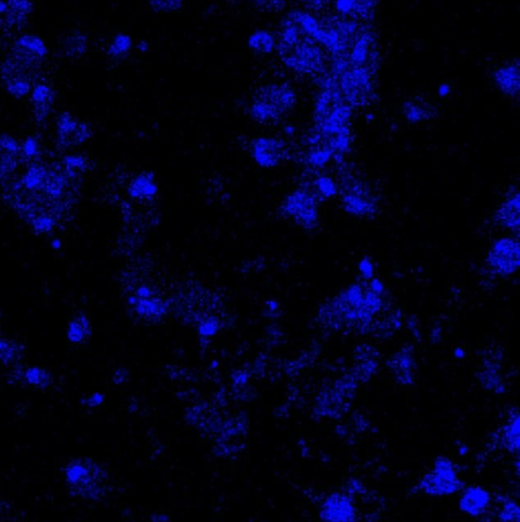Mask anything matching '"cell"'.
Segmentation results:
<instances>
[{
	"label": "cell",
	"mask_w": 520,
	"mask_h": 522,
	"mask_svg": "<svg viewBox=\"0 0 520 522\" xmlns=\"http://www.w3.org/2000/svg\"><path fill=\"white\" fill-rule=\"evenodd\" d=\"M26 378L31 385L38 386V387H45L49 386L50 383L49 374L43 369L34 367V368L28 369L26 373Z\"/></svg>",
	"instance_id": "17"
},
{
	"label": "cell",
	"mask_w": 520,
	"mask_h": 522,
	"mask_svg": "<svg viewBox=\"0 0 520 522\" xmlns=\"http://www.w3.org/2000/svg\"><path fill=\"white\" fill-rule=\"evenodd\" d=\"M296 104V94L287 84H269L260 88L252 102L251 114L255 121L274 125L283 120Z\"/></svg>",
	"instance_id": "3"
},
{
	"label": "cell",
	"mask_w": 520,
	"mask_h": 522,
	"mask_svg": "<svg viewBox=\"0 0 520 522\" xmlns=\"http://www.w3.org/2000/svg\"><path fill=\"white\" fill-rule=\"evenodd\" d=\"M91 323L83 312H78L69 321L66 339L70 344L82 345L91 337Z\"/></svg>",
	"instance_id": "8"
},
{
	"label": "cell",
	"mask_w": 520,
	"mask_h": 522,
	"mask_svg": "<svg viewBox=\"0 0 520 522\" xmlns=\"http://www.w3.org/2000/svg\"><path fill=\"white\" fill-rule=\"evenodd\" d=\"M229 1L235 2V1H238V0H229Z\"/></svg>",
	"instance_id": "18"
},
{
	"label": "cell",
	"mask_w": 520,
	"mask_h": 522,
	"mask_svg": "<svg viewBox=\"0 0 520 522\" xmlns=\"http://www.w3.org/2000/svg\"><path fill=\"white\" fill-rule=\"evenodd\" d=\"M32 2L30 0H9L6 14L7 26H16L23 23L28 14L32 13Z\"/></svg>",
	"instance_id": "12"
},
{
	"label": "cell",
	"mask_w": 520,
	"mask_h": 522,
	"mask_svg": "<svg viewBox=\"0 0 520 522\" xmlns=\"http://www.w3.org/2000/svg\"><path fill=\"white\" fill-rule=\"evenodd\" d=\"M19 149L9 137L0 138V186L13 175L18 166Z\"/></svg>",
	"instance_id": "6"
},
{
	"label": "cell",
	"mask_w": 520,
	"mask_h": 522,
	"mask_svg": "<svg viewBox=\"0 0 520 522\" xmlns=\"http://www.w3.org/2000/svg\"><path fill=\"white\" fill-rule=\"evenodd\" d=\"M31 101L36 120L43 121L49 116L54 106V92L46 85H38L33 91Z\"/></svg>",
	"instance_id": "10"
},
{
	"label": "cell",
	"mask_w": 520,
	"mask_h": 522,
	"mask_svg": "<svg viewBox=\"0 0 520 522\" xmlns=\"http://www.w3.org/2000/svg\"><path fill=\"white\" fill-rule=\"evenodd\" d=\"M346 93L350 100L366 99L371 94V84L369 77L361 71H354L345 79Z\"/></svg>",
	"instance_id": "11"
},
{
	"label": "cell",
	"mask_w": 520,
	"mask_h": 522,
	"mask_svg": "<svg viewBox=\"0 0 520 522\" xmlns=\"http://www.w3.org/2000/svg\"><path fill=\"white\" fill-rule=\"evenodd\" d=\"M488 263L498 275H512L520 266L519 241L510 238L498 240L489 251Z\"/></svg>",
	"instance_id": "4"
},
{
	"label": "cell",
	"mask_w": 520,
	"mask_h": 522,
	"mask_svg": "<svg viewBox=\"0 0 520 522\" xmlns=\"http://www.w3.org/2000/svg\"><path fill=\"white\" fill-rule=\"evenodd\" d=\"M148 4L155 13H176L184 7V0H148Z\"/></svg>",
	"instance_id": "15"
},
{
	"label": "cell",
	"mask_w": 520,
	"mask_h": 522,
	"mask_svg": "<svg viewBox=\"0 0 520 522\" xmlns=\"http://www.w3.org/2000/svg\"><path fill=\"white\" fill-rule=\"evenodd\" d=\"M249 1L254 9L264 14L280 13L286 6V0H249Z\"/></svg>",
	"instance_id": "16"
},
{
	"label": "cell",
	"mask_w": 520,
	"mask_h": 522,
	"mask_svg": "<svg viewBox=\"0 0 520 522\" xmlns=\"http://www.w3.org/2000/svg\"><path fill=\"white\" fill-rule=\"evenodd\" d=\"M61 49L68 59L83 56L88 50L87 37L81 32L71 33L61 41Z\"/></svg>",
	"instance_id": "13"
},
{
	"label": "cell",
	"mask_w": 520,
	"mask_h": 522,
	"mask_svg": "<svg viewBox=\"0 0 520 522\" xmlns=\"http://www.w3.org/2000/svg\"><path fill=\"white\" fill-rule=\"evenodd\" d=\"M494 80L501 91L508 96H516L519 93V64L502 66L494 74Z\"/></svg>",
	"instance_id": "7"
},
{
	"label": "cell",
	"mask_w": 520,
	"mask_h": 522,
	"mask_svg": "<svg viewBox=\"0 0 520 522\" xmlns=\"http://www.w3.org/2000/svg\"><path fill=\"white\" fill-rule=\"evenodd\" d=\"M61 476L71 495L82 499H99L106 483L104 469L88 458H76L66 462L61 468Z\"/></svg>",
	"instance_id": "2"
},
{
	"label": "cell",
	"mask_w": 520,
	"mask_h": 522,
	"mask_svg": "<svg viewBox=\"0 0 520 522\" xmlns=\"http://www.w3.org/2000/svg\"><path fill=\"white\" fill-rule=\"evenodd\" d=\"M405 116L407 120L412 121H421L431 118L435 113V109L429 104L426 100L411 99L405 102L404 107Z\"/></svg>",
	"instance_id": "14"
},
{
	"label": "cell",
	"mask_w": 520,
	"mask_h": 522,
	"mask_svg": "<svg viewBox=\"0 0 520 522\" xmlns=\"http://www.w3.org/2000/svg\"><path fill=\"white\" fill-rule=\"evenodd\" d=\"M497 221H499L501 226L508 229V230L514 231V232H519V194L512 195L505 200L504 204L501 205L497 211Z\"/></svg>",
	"instance_id": "9"
},
{
	"label": "cell",
	"mask_w": 520,
	"mask_h": 522,
	"mask_svg": "<svg viewBox=\"0 0 520 522\" xmlns=\"http://www.w3.org/2000/svg\"><path fill=\"white\" fill-rule=\"evenodd\" d=\"M57 135L59 145L64 149H69L87 141L91 137V132L85 123L69 113H64L57 121Z\"/></svg>",
	"instance_id": "5"
},
{
	"label": "cell",
	"mask_w": 520,
	"mask_h": 522,
	"mask_svg": "<svg viewBox=\"0 0 520 522\" xmlns=\"http://www.w3.org/2000/svg\"><path fill=\"white\" fill-rule=\"evenodd\" d=\"M166 276L154 261H140L126 269L121 280V296L128 311L143 318H161L168 309Z\"/></svg>",
	"instance_id": "1"
}]
</instances>
